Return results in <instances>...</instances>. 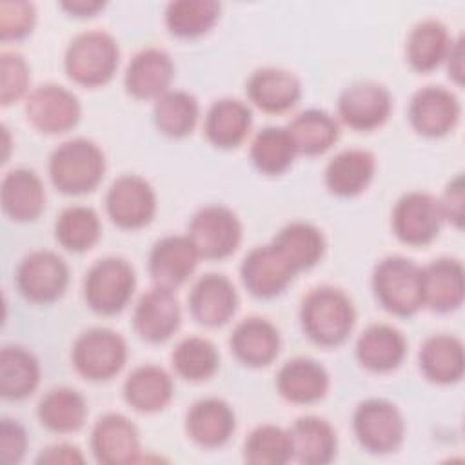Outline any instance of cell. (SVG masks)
I'll return each mask as SVG.
<instances>
[{
	"label": "cell",
	"instance_id": "cell-38",
	"mask_svg": "<svg viewBox=\"0 0 465 465\" xmlns=\"http://www.w3.org/2000/svg\"><path fill=\"white\" fill-rule=\"evenodd\" d=\"M198 100L180 89H169L153 105V122L156 129L169 138H183L191 134L198 124Z\"/></svg>",
	"mask_w": 465,
	"mask_h": 465
},
{
	"label": "cell",
	"instance_id": "cell-40",
	"mask_svg": "<svg viewBox=\"0 0 465 465\" xmlns=\"http://www.w3.org/2000/svg\"><path fill=\"white\" fill-rule=\"evenodd\" d=\"M220 9L214 0H174L165 7V27L176 38H198L213 29Z\"/></svg>",
	"mask_w": 465,
	"mask_h": 465
},
{
	"label": "cell",
	"instance_id": "cell-35",
	"mask_svg": "<svg viewBox=\"0 0 465 465\" xmlns=\"http://www.w3.org/2000/svg\"><path fill=\"white\" fill-rule=\"evenodd\" d=\"M40 383L38 358L22 345H4L0 351V394L4 400L29 398Z\"/></svg>",
	"mask_w": 465,
	"mask_h": 465
},
{
	"label": "cell",
	"instance_id": "cell-44",
	"mask_svg": "<svg viewBox=\"0 0 465 465\" xmlns=\"http://www.w3.org/2000/svg\"><path fill=\"white\" fill-rule=\"evenodd\" d=\"M31 69L27 60L16 51H2L0 54V102L11 105L18 102L29 89Z\"/></svg>",
	"mask_w": 465,
	"mask_h": 465
},
{
	"label": "cell",
	"instance_id": "cell-5",
	"mask_svg": "<svg viewBox=\"0 0 465 465\" xmlns=\"http://www.w3.org/2000/svg\"><path fill=\"white\" fill-rule=\"evenodd\" d=\"M136 287L133 265L120 256L96 260L84 278V300L91 311L114 316L125 309Z\"/></svg>",
	"mask_w": 465,
	"mask_h": 465
},
{
	"label": "cell",
	"instance_id": "cell-1",
	"mask_svg": "<svg viewBox=\"0 0 465 465\" xmlns=\"http://www.w3.org/2000/svg\"><path fill=\"white\" fill-rule=\"evenodd\" d=\"M305 336L322 347L341 345L354 329L356 309L347 292L332 285L311 289L300 305Z\"/></svg>",
	"mask_w": 465,
	"mask_h": 465
},
{
	"label": "cell",
	"instance_id": "cell-49",
	"mask_svg": "<svg viewBox=\"0 0 465 465\" xmlns=\"http://www.w3.org/2000/svg\"><path fill=\"white\" fill-rule=\"evenodd\" d=\"M443 64H447L449 78H452L454 84L461 85L463 84V38L461 36L452 40Z\"/></svg>",
	"mask_w": 465,
	"mask_h": 465
},
{
	"label": "cell",
	"instance_id": "cell-21",
	"mask_svg": "<svg viewBox=\"0 0 465 465\" xmlns=\"http://www.w3.org/2000/svg\"><path fill=\"white\" fill-rule=\"evenodd\" d=\"M231 352L247 367L260 369L272 363L280 352L282 338L276 325L262 316H247L236 323L231 340Z\"/></svg>",
	"mask_w": 465,
	"mask_h": 465
},
{
	"label": "cell",
	"instance_id": "cell-43",
	"mask_svg": "<svg viewBox=\"0 0 465 465\" xmlns=\"http://www.w3.org/2000/svg\"><path fill=\"white\" fill-rule=\"evenodd\" d=\"M243 460L251 465H285L292 461L289 430L272 423L258 425L245 438Z\"/></svg>",
	"mask_w": 465,
	"mask_h": 465
},
{
	"label": "cell",
	"instance_id": "cell-30",
	"mask_svg": "<svg viewBox=\"0 0 465 465\" xmlns=\"http://www.w3.org/2000/svg\"><path fill=\"white\" fill-rule=\"evenodd\" d=\"M252 127L251 107L238 98H220L211 104L203 120L207 140L218 149H234L245 142Z\"/></svg>",
	"mask_w": 465,
	"mask_h": 465
},
{
	"label": "cell",
	"instance_id": "cell-2",
	"mask_svg": "<svg viewBox=\"0 0 465 465\" xmlns=\"http://www.w3.org/2000/svg\"><path fill=\"white\" fill-rule=\"evenodd\" d=\"M47 171L56 191L67 196H80L100 185L105 174V156L94 142L71 138L51 153Z\"/></svg>",
	"mask_w": 465,
	"mask_h": 465
},
{
	"label": "cell",
	"instance_id": "cell-29",
	"mask_svg": "<svg viewBox=\"0 0 465 465\" xmlns=\"http://www.w3.org/2000/svg\"><path fill=\"white\" fill-rule=\"evenodd\" d=\"M376 173V158L367 149H343L325 165L323 180L329 193L352 198L363 193Z\"/></svg>",
	"mask_w": 465,
	"mask_h": 465
},
{
	"label": "cell",
	"instance_id": "cell-46",
	"mask_svg": "<svg viewBox=\"0 0 465 465\" xmlns=\"http://www.w3.org/2000/svg\"><path fill=\"white\" fill-rule=\"evenodd\" d=\"M27 450V432L24 425L11 418L0 423V461L2 465H18Z\"/></svg>",
	"mask_w": 465,
	"mask_h": 465
},
{
	"label": "cell",
	"instance_id": "cell-18",
	"mask_svg": "<svg viewBox=\"0 0 465 465\" xmlns=\"http://www.w3.org/2000/svg\"><path fill=\"white\" fill-rule=\"evenodd\" d=\"M200 254L187 234H167L154 242L147 258V271L154 285L180 287L196 269Z\"/></svg>",
	"mask_w": 465,
	"mask_h": 465
},
{
	"label": "cell",
	"instance_id": "cell-24",
	"mask_svg": "<svg viewBox=\"0 0 465 465\" xmlns=\"http://www.w3.org/2000/svg\"><path fill=\"white\" fill-rule=\"evenodd\" d=\"M423 307L434 312H452L465 296V272L456 258H438L421 267Z\"/></svg>",
	"mask_w": 465,
	"mask_h": 465
},
{
	"label": "cell",
	"instance_id": "cell-48",
	"mask_svg": "<svg viewBox=\"0 0 465 465\" xmlns=\"http://www.w3.org/2000/svg\"><path fill=\"white\" fill-rule=\"evenodd\" d=\"M84 461H85V458L80 452V449L74 445H69V443H56V445L45 447L36 456L38 465H44V463L74 465V463H84Z\"/></svg>",
	"mask_w": 465,
	"mask_h": 465
},
{
	"label": "cell",
	"instance_id": "cell-37",
	"mask_svg": "<svg viewBox=\"0 0 465 465\" xmlns=\"http://www.w3.org/2000/svg\"><path fill=\"white\" fill-rule=\"evenodd\" d=\"M287 131L298 154L318 156L329 151L340 138L338 120L323 109H305L298 113Z\"/></svg>",
	"mask_w": 465,
	"mask_h": 465
},
{
	"label": "cell",
	"instance_id": "cell-20",
	"mask_svg": "<svg viewBox=\"0 0 465 465\" xmlns=\"http://www.w3.org/2000/svg\"><path fill=\"white\" fill-rule=\"evenodd\" d=\"M174 64L167 51L143 47L129 62L124 76L127 94L136 100H156L171 89Z\"/></svg>",
	"mask_w": 465,
	"mask_h": 465
},
{
	"label": "cell",
	"instance_id": "cell-13",
	"mask_svg": "<svg viewBox=\"0 0 465 465\" xmlns=\"http://www.w3.org/2000/svg\"><path fill=\"white\" fill-rule=\"evenodd\" d=\"M461 105L458 96L443 85H425L409 102L411 127L425 138H441L454 131L460 122Z\"/></svg>",
	"mask_w": 465,
	"mask_h": 465
},
{
	"label": "cell",
	"instance_id": "cell-17",
	"mask_svg": "<svg viewBox=\"0 0 465 465\" xmlns=\"http://www.w3.org/2000/svg\"><path fill=\"white\" fill-rule=\"evenodd\" d=\"M180 322L182 311L174 291L158 285L143 292L133 311V329L147 343L167 341Z\"/></svg>",
	"mask_w": 465,
	"mask_h": 465
},
{
	"label": "cell",
	"instance_id": "cell-10",
	"mask_svg": "<svg viewBox=\"0 0 465 465\" xmlns=\"http://www.w3.org/2000/svg\"><path fill=\"white\" fill-rule=\"evenodd\" d=\"M443 222L438 198L423 191L401 194L391 214L392 232L401 243L411 247H423L434 242Z\"/></svg>",
	"mask_w": 465,
	"mask_h": 465
},
{
	"label": "cell",
	"instance_id": "cell-16",
	"mask_svg": "<svg viewBox=\"0 0 465 465\" xmlns=\"http://www.w3.org/2000/svg\"><path fill=\"white\" fill-rule=\"evenodd\" d=\"M296 276L272 243L252 247L242 260L240 278L249 294L269 300L282 294Z\"/></svg>",
	"mask_w": 465,
	"mask_h": 465
},
{
	"label": "cell",
	"instance_id": "cell-39",
	"mask_svg": "<svg viewBox=\"0 0 465 465\" xmlns=\"http://www.w3.org/2000/svg\"><path fill=\"white\" fill-rule=\"evenodd\" d=\"M296 147L287 127L267 125L260 129L249 149V156L252 165L267 176L283 174L296 158Z\"/></svg>",
	"mask_w": 465,
	"mask_h": 465
},
{
	"label": "cell",
	"instance_id": "cell-7",
	"mask_svg": "<svg viewBox=\"0 0 465 465\" xmlns=\"http://www.w3.org/2000/svg\"><path fill=\"white\" fill-rule=\"evenodd\" d=\"M71 360L76 372L85 380L105 381L124 369L127 343L113 329L91 327L74 340Z\"/></svg>",
	"mask_w": 465,
	"mask_h": 465
},
{
	"label": "cell",
	"instance_id": "cell-14",
	"mask_svg": "<svg viewBox=\"0 0 465 465\" xmlns=\"http://www.w3.org/2000/svg\"><path fill=\"white\" fill-rule=\"evenodd\" d=\"M338 116L354 131L381 127L392 111V96L383 84L374 80L354 82L338 96Z\"/></svg>",
	"mask_w": 465,
	"mask_h": 465
},
{
	"label": "cell",
	"instance_id": "cell-42",
	"mask_svg": "<svg viewBox=\"0 0 465 465\" xmlns=\"http://www.w3.org/2000/svg\"><path fill=\"white\" fill-rule=\"evenodd\" d=\"M174 372L187 381L209 380L220 365V354L213 341L203 336H187L171 352Z\"/></svg>",
	"mask_w": 465,
	"mask_h": 465
},
{
	"label": "cell",
	"instance_id": "cell-9",
	"mask_svg": "<svg viewBox=\"0 0 465 465\" xmlns=\"http://www.w3.org/2000/svg\"><path fill=\"white\" fill-rule=\"evenodd\" d=\"M15 285L24 300L47 305L64 296L69 285V267L56 252L38 249L20 260Z\"/></svg>",
	"mask_w": 465,
	"mask_h": 465
},
{
	"label": "cell",
	"instance_id": "cell-45",
	"mask_svg": "<svg viewBox=\"0 0 465 465\" xmlns=\"http://www.w3.org/2000/svg\"><path fill=\"white\" fill-rule=\"evenodd\" d=\"M36 24L35 4L25 0H4L0 2V38L20 40L25 38Z\"/></svg>",
	"mask_w": 465,
	"mask_h": 465
},
{
	"label": "cell",
	"instance_id": "cell-26",
	"mask_svg": "<svg viewBox=\"0 0 465 465\" xmlns=\"http://www.w3.org/2000/svg\"><path fill=\"white\" fill-rule=\"evenodd\" d=\"M0 203L13 222H35L45 207V189L40 176L27 167L5 173L0 185Z\"/></svg>",
	"mask_w": 465,
	"mask_h": 465
},
{
	"label": "cell",
	"instance_id": "cell-22",
	"mask_svg": "<svg viewBox=\"0 0 465 465\" xmlns=\"http://www.w3.org/2000/svg\"><path fill=\"white\" fill-rule=\"evenodd\" d=\"M249 100L269 114L291 111L302 98L300 78L282 67H260L251 73L245 84Z\"/></svg>",
	"mask_w": 465,
	"mask_h": 465
},
{
	"label": "cell",
	"instance_id": "cell-32",
	"mask_svg": "<svg viewBox=\"0 0 465 465\" xmlns=\"http://www.w3.org/2000/svg\"><path fill=\"white\" fill-rule=\"evenodd\" d=\"M292 460L302 465H327L338 450L332 425L320 416H302L289 429Z\"/></svg>",
	"mask_w": 465,
	"mask_h": 465
},
{
	"label": "cell",
	"instance_id": "cell-36",
	"mask_svg": "<svg viewBox=\"0 0 465 465\" xmlns=\"http://www.w3.org/2000/svg\"><path fill=\"white\" fill-rule=\"evenodd\" d=\"M36 416L51 432L71 434L84 427L87 418L85 398L71 387L49 389L38 401Z\"/></svg>",
	"mask_w": 465,
	"mask_h": 465
},
{
	"label": "cell",
	"instance_id": "cell-15",
	"mask_svg": "<svg viewBox=\"0 0 465 465\" xmlns=\"http://www.w3.org/2000/svg\"><path fill=\"white\" fill-rule=\"evenodd\" d=\"M91 452L102 465H129L142 460L138 427L120 412H105L91 430Z\"/></svg>",
	"mask_w": 465,
	"mask_h": 465
},
{
	"label": "cell",
	"instance_id": "cell-50",
	"mask_svg": "<svg viewBox=\"0 0 465 465\" xmlns=\"http://www.w3.org/2000/svg\"><path fill=\"white\" fill-rule=\"evenodd\" d=\"M62 9H65L73 16H94L98 11L105 7V2L102 0H65L60 4Z\"/></svg>",
	"mask_w": 465,
	"mask_h": 465
},
{
	"label": "cell",
	"instance_id": "cell-23",
	"mask_svg": "<svg viewBox=\"0 0 465 465\" xmlns=\"http://www.w3.org/2000/svg\"><path fill=\"white\" fill-rule=\"evenodd\" d=\"M236 430V414L222 398H202L185 414L187 436L203 449L225 445Z\"/></svg>",
	"mask_w": 465,
	"mask_h": 465
},
{
	"label": "cell",
	"instance_id": "cell-25",
	"mask_svg": "<svg viewBox=\"0 0 465 465\" xmlns=\"http://www.w3.org/2000/svg\"><path fill=\"white\" fill-rule=\"evenodd\" d=\"M274 383L280 396L289 403L311 405L325 398L329 391V372L314 358L298 356L280 367Z\"/></svg>",
	"mask_w": 465,
	"mask_h": 465
},
{
	"label": "cell",
	"instance_id": "cell-33",
	"mask_svg": "<svg viewBox=\"0 0 465 465\" xmlns=\"http://www.w3.org/2000/svg\"><path fill=\"white\" fill-rule=\"evenodd\" d=\"M294 272L312 269L325 252L323 232L309 222L296 220L283 225L271 242Z\"/></svg>",
	"mask_w": 465,
	"mask_h": 465
},
{
	"label": "cell",
	"instance_id": "cell-11",
	"mask_svg": "<svg viewBox=\"0 0 465 465\" xmlns=\"http://www.w3.org/2000/svg\"><path fill=\"white\" fill-rule=\"evenodd\" d=\"M156 207L153 185L138 174L118 176L105 193V213L120 229L136 231L149 225Z\"/></svg>",
	"mask_w": 465,
	"mask_h": 465
},
{
	"label": "cell",
	"instance_id": "cell-8",
	"mask_svg": "<svg viewBox=\"0 0 465 465\" xmlns=\"http://www.w3.org/2000/svg\"><path fill=\"white\" fill-rule=\"evenodd\" d=\"M242 231V222L232 209L222 203H211L193 214L187 236L200 258L223 260L240 247Z\"/></svg>",
	"mask_w": 465,
	"mask_h": 465
},
{
	"label": "cell",
	"instance_id": "cell-27",
	"mask_svg": "<svg viewBox=\"0 0 465 465\" xmlns=\"http://www.w3.org/2000/svg\"><path fill=\"white\" fill-rule=\"evenodd\" d=\"M354 354L367 371L391 372L401 365L407 340L400 329L389 323H372L358 336Z\"/></svg>",
	"mask_w": 465,
	"mask_h": 465
},
{
	"label": "cell",
	"instance_id": "cell-41",
	"mask_svg": "<svg viewBox=\"0 0 465 465\" xmlns=\"http://www.w3.org/2000/svg\"><path fill=\"white\" fill-rule=\"evenodd\" d=\"M102 234L100 216L87 205L65 207L54 223L56 242L71 252L89 251Z\"/></svg>",
	"mask_w": 465,
	"mask_h": 465
},
{
	"label": "cell",
	"instance_id": "cell-12",
	"mask_svg": "<svg viewBox=\"0 0 465 465\" xmlns=\"http://www.w3.org/2000/svg\"><path fill=\"white\" fill-rule=\"evenodd\" d=\"M27 122L40 133L62 134L76 127L82 116L80 100L73 91L58 84L35 87L24 105Z\"/></svg>",
	"mask_w": 465,
	"mask_h": 465
},
{
	"label": "cell",
	"instance_id": "cell-4",
	"mask_svg": "<svg viewBox=\"0 0 465 465\" xmlns=\"http://www.w3.org/2000/svg\"><path fill=\"white\" fill-rule=\"evenodd\" d=\"M378 303L394 316H412L423 307L421 267L412 260L392 254L380 260L371 276Z\"/></svg>",
	"mask_w": 465,
	"mask_h": 465
},
{
	"label": "cell",
	"instance_id": "cell-34",
	"mask_svg": "<svg viewBox=\"0 0 465 465\" xmlns=\"http://www.w3.org/2000/svg\"><path fill=\"white\" fill-rule=\"evenodd\" d=\"M452 38L443 22L436 18H425L412 25L407 44L405 56L409 65L418 73L434 71L445 62Z\"/></svg>",
	"mask_w": 465,
	"mask_h": 465
},
{
	"label": "cell",
	"instance_id": "cell-6",
	"mask_svg": "<svg viewBox=\"0 0 465 465\" xmlns=\"http://www.w3.org/2000/svg\"><path fill=\"white\" fill-rule=\"evenodd\" d=\"M356 441L371 454H391L405 438V420L400 409L383 398H367L352 412Z\"/></svg>",
	"mask_w": 465,
	"mask_h": 465
},
{
	"label": "cell",
	"instance_id": "cell-3",
	"mask_svg": "<svg viewBox=\"0 0 465 465\" xmlns=\"http://www.w3.org/2000/svg\"><path fill=\"white\" fill-rule=\"evenodd\" d=\"M118 64V42L104 29L78 33L67 44L64 54V69L67 76L84 87H98L111 82Z\"/></svg>",
	"mask_w": 465,
	"mask_h": 465
},
{
	"label": "cell",
	"instance_id": "cell-19",
	"mask_svg": "<svg viewBox=\"0 0 465 465\" xmlns=\"http://www.w3.org/2000/svg\"><path fill=\"white\" fill-rule=\"evenodd\" d=\"M191 316L205 327L225 325L238 309V292L225 274L207 272L198 278L187 298Z\"/></svg>",
	"mask_w": 465,
	"mask_h": 465
},
{
	"label": "cell",
	"instance_id": "cell-31",
	"mask_svg": "<svg viewBox=\"0 0 465 465\" xmlns=\"http://www.w3.org/2000/svg\"><path fill=\"white\" fill-rule=\"evenodd\" d=\"M418 363L421 374L436 385H450L463 378V343L452 334H432L423 340Z\"/></svg>",
	"mask_w": 465,
	"mask_h": 465
},
{
	"label": "cell",
	"instance_id": "cell-28",
	"mask_svg": "<svg viewBox=\"0 0 465 465\" xmlns=\"http://www.w3.org/2000/svg\"><path fill=\"white\" fill-rule=\"evenodd\" d=\"M122 394L131 409L143 414H153L169 405L174 394V383L163 367L143 363L127 374Z\"/></svg>",
	"mask_w": 465,
	"mask_h": 465
},
{
	"label": "cell",
	"instance_id": "cell-47",
	"mask_svg": "<svg viewBox=\"0 0 465 465\" xmlns=\"http://www.w3.org/2000/svg\"><path fill=\"white\" fill-rule=\"evenodd\" d=\"M443 220L452 223L458 231L463 229L465 220V183L463 174L458 173L445 187L441 198H438Z\"/></svg>",
	"mask_w": 465,
	"mask_h": 465
}]
</instances>
